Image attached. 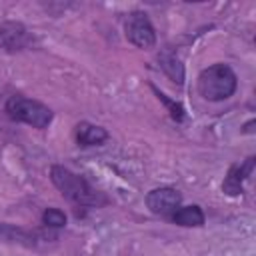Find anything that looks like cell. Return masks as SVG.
<instances>
[{
    "mask_svg": "<svg viewBox=\"0 0 256 256\" xmlns=\"http://www.w3.org/2000/svg\"><path fill=\"white\" fill-rule=\"evenodd\" d=\"M152 90H154V94H156V98L168 108V112H170V116H172V120H176V122H182L184 120V116H186V110H184V106L180 104V102H176V100H172L168 94H164L162 90H158L154 84L150 86Z\"/></svg>",
    "mask_w": 256,
    "mask_h": 256,
    "instance_id": "12",
    "label": "cell"
},
{
    "mask_svg": "<svg viewBox=\"0 0 256 256\" xmlns=\"http://www.w3.org/2000/svg\"><path fill=\"white\" fill-rule=\"evenodd\" d=\"M124 36L130 44H134L136 48H154L156 44V30L148 18L146 12L142 10H132L126 20H124Z\"/></svg>",
    "mask_w": 256,
    "mask_h": 256,
    "instance_id": "4",
    "label": "cell"
},
{
    "mask_svg": "<svg viewBox=\"0 0 256 256\" xmlns=\"http://www.w3.org/2000/svg\"><path fill=\"white\" fill-rule=\"evenodd\" d=\"M42 224L46 228H64L66 226V214L60 208H46L42 212Z\"/></svg>",
    "mask_w": 256,
    "mask_h": 256,
    "instance_id": "13",
    "label": "cell"
},
{
    "mask_svg": "<svg viewBox=\"0 0 256 256\" xmlns=\"http://www.w3.org/2000/svg\"><path fill=\"white\" fill-rule=\"evenodd\" d=\"M236 88H238V76L224 62H216L198 74V92L208 102L228 100L236 92Z\"/></svg>",
    "mask_w": 256,
    "mask_h": 256,
    "instance_id": "2",
    "label": "cell"
},
{
    "mask_svg": "<svg viewBox=\"0 0 256 256\" xmlns=\"http://www.w3.org/2000/svg\"><path fill=\"white\" fill-rule=\"evenodd\" d=\"M4 110H6L8 118H12L14 122H22V124H28L38 130L48 128L54 120V112L46 104L26 98V96H20V94L10 96L4 104Z\"/></svg>",
    "mask_w": 256,
    "mask_h": 256,
    "instance_id": "3",
    "label": "cell"
},
{
    "mask_svg": "<svg viewBox=\"0 0 256 256\" xmlns=\"http://www.w3.org/2000/svg\"><path fill=\"white\" fill-rule=\"evenodd\" d=\"M158 66L162 68V72L176 84H184V64L182 60L170 50V48H164L160 54H158Z\"/></svg>",
    "mask_w": 256,
    "mask_h": 256,
    "instance_id": "11",
    "label": "cell"
},
{
    "mask_svg": "<svg viewBox=\"0 0 256 256\" xmlns=\"http://www.w3.org/2000/svg\"><path fill=\"white\" fill-rule=\"evenodd\" d=\"M74 136H76L78 146H84V148H88V146H100V144H104L110 138V134H108L106 128L96 126V124H90V122L76 124Z\"/></svg>",
    "mask_w": 256,
    "mask_h": 256,
    "instance_id": "9",
    "label": "cell"
},
{
    "mask_svg": "<svg viewBox=\"0 0 256 256\" xmlns=\"http://www.w3.org/2000/svg\"><path fill=\"white\" fill-rule=\"evenodd\" d=\"M0 240L20 244L26 248H38L42 244H48L50 240H58L54 232H44V230H30V228H20L14 224H0Z\"/></svg>",
    "mask_w": 256,
    "mask_h": 256,
    "instance_id": "6",
    "label": "cell"
},
{
    "mask_svg": "<svg viewBox=\"0 0 256 256\" xmlns=\"http://www.w3.org/2000/svg\"><path fill=\"white\" fill-rule=\"evenodd\" d=\"M254 170V156L246 158L242 164H232L228 168V174L224 176V182H222V192L226 196H240L244 192V180L252 174Z\"/></svg>",
    "mask_w": 256,
    "mask_h": 256,
    "instance_id": "8",
    "label": "cell"
},
{
    "mask_svg": "<svg viewBox=\"0 0 256 256\" xmlns=\"http://www.w3.org/2000/svg\"><path fill=\"white\" fill-rule=\"evenodd\" d=\"M36 46V36L22 24L14 20H6L0 24V48L8 54L24 52Z\"/></svg>",
    "mask_w": 256,
    "mask_h": 256,
    "instance_id": "5",
    "label": "cell"
},
{
    "mask_svg": "<svg viewBox=\"0 0 256 256\" xmlns=\"http://www.w3.org/2000/svg\"><path fill=\"white\" fill-rule=\"evenodd\" d=\"M170 220L178 226H184V228H200V226H204L206 216L198 204H190V206L176 208V212H172Z\"/></svg>",
    "mask_w": 256,
    "mask_h": 256,
    "instance_id": "10",
    "label": "cell"
},
{
    "mask_svg": "<svg viewBox=\"0 0 256 256\" xmlns=\"http://www.w3.org/2000/svg\"><path fill=\"white\" fill-rule=\"evenodd\" d=\"M254 124H256V122H254V120H250V122H248V124L244 126V130H242V132H246V134H250V132H254V128H252Z\"/></svg>",
    "mask_w": 256,
    "mask_h": 256,
    "instance_id": "14",
    "label": "cell"
},
{
    "mask_svg": "<svg viewBox=\"0 0 256 256\" xmlns=\"http://www.w3.org/2000/svg\"><path fill=\"white\" fill-rule=\"evenodd\" d=\"M180 204H182V194L172 186H160L146 194L148 210L158 216H172V212H176Z\"/></svg>",
    "mask_w": 256,
    "mask_h": 256,
    "instance_id": "7",
    "label": "cell"
},
{
    "mask_svg": "<svg viewBox=\"0 0 256 256\" xmlns=\"http://www.w3.org/2000/svg\"><path fill=\"white\" fill-rule=\"evenodd\" d=\"M50 180L60 190V194L76 206H100V204H104L102 194L96 188H92L86 178H82L80 174L72 172L66 166H60V164L50 166Z\"/></svg>",
    "mask_w": 256,
    "mask_h": 256,
    "instance_id": "1",
    "label": "cell"
}]
</instances>
